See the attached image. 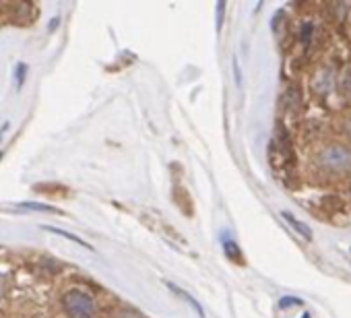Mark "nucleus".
<instances>
[{
    "instance_id": "39448f33",
    "label": "nucleus",
    "mask_w": 351,
    "mask_h": 318,
    "mask_svg": "<svg viewBox=\"0 0 351 318\" xmlns=\"http://www.w3.org/2000/svg\"><path fill=\"white\" fill-rule=\"evenodd\" d=\"M21 207H25V209H36V211H48V213H56V209H54V207L40 205V203H23Z\"/></svg>"
},
{
    "instance_id": "7ed1b4c3",
    "label": "nucleus",
    "mask_w": 351,
    "mask_h": 318,
    "mask_svg": "<svg viewBox=\"0 0 351 318\" xmlns=\"http://www.w3.org/2000/svg\"><path fill=\"white\" fill-rule=\"evenodd\" d=\"M50 234H56V236H62V238H69L71 242H75V244H79V246H83V248H87V250H93L85 240H81V238H77V236H73V234H66V232H62V230H58V228H46Z\"/></svg>"
},
{
    "instance_id": "20e7f679",
    "label": "nucleus",
    "mask_w": 351,
    "mask_h": 318,
    "mask_svg": "<svg viewBox=\"0 0 351 318\" xmlns=\"http://www.w3.org/2000/svg\"><path fill=\"white\" fill-rule=\"evenodd\" d=\"M169 287H171V289H173L176 293H180V295H182V297H184V299H186V302H189V304H191V306H193V308H195V310H197V312H199V314L203 316V308H201V306H199V304H197V302H195V299H193V297H191L189 293H184L182 289H178V287H176V285H171V283H169Z\"/></svg>"
},
{
    "instance_id": "f257e3e1",
    "label": "nucleus",
    "mask_w": 351,
    "mask_h": 318,
    "mask_svg": "<svg viewBox=\"0 0 351 318\" xmlns=\"http://www.w3.org/2000/svg\"><path fill=\"white\" fill-rule=\"evenodd\" d=\"M64 310L71 318H91L95 312V304L89 297V293L73 289L64 295Z\"/></svg>"
},
{
    "instance_id": "0eeeda50",
    "label": "nucleus",
    "mask_w": 351,
    "mask_h": 318,
    "mask_svg": "<svg viewBox=\"0 0 351 318\" xmlns=\"http://www.w3.org/2000/svg\"><path fill=\"white\" fill-rule=\"evenodd\" d=\"M0 157H3V155H0Z\"/></svg>"
},
{
    "instance_id": "423d86ee",
    "label": "nucleus",
    "mask_w": 351,
    "mask_h": 318,
    "mask_svg": "<svg viewBox=\"0 0 351 318\" xmlns=\"http://www.w3.org/2000/svg\"><path fill=\"white\" fill-rule=\"evenodd\" d=\"M0 136H3V132H0Z\"/></svg>"
},
{
    "instance_id": "f03ea898",
    "label": "nucleus",
    "mask_w": 351,
    "mask_h": 318,
    "mask_svg": "<svg viewBox=\"0 0 351 318\" xmlns=\"http://www.w3.org/2000/svg\"><path fill=\"white\" fill-rule=\"evenodd\" d=\"M281 215H283V219H285V221H287V223H289V225H291V228H293V230H295V232H298L302 238H306V240H310V238H312V232H310V228H308V225H304L302 221H298V219H295L291 213L283 211Z\"/></svg>"
}]
</instances>
